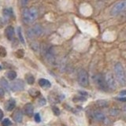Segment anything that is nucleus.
<instances>
[{"label": "nucleus", "mask_w": 126, "mask_h": 126, "mask_svg": "<svg viewBox=\"0 0 126 126\" xmlns=\"http://www.w3.org/2000/svg\"><path fill=\"white\" fill-rule=\"evenodd\" d=\"M119 110L117 109H112L110 110V114H112V115H117V114H119Z\"/></svg>", "instance_id": "obj_29"}, {"label": "nucleus", "mask_w": 126, "mask_h": 126, "mask_svg": "<svg viewBox=\"0 0 126 126\" xmlns=\"http://www.w3.org/2000/svg\"><path fill=\"white\" fill-rule=\"evenodd\" d=\"M0 84H1L2 88L5 91H10V84H8V81L4 77L1 78V80H0Z\"/></svg>", "instance_id": "obj_16"}, {"label": "nucleus", "mask_w": 126, "mask_h": 126, "mask_svg": "<svg viewBox=\"0 0 126 126\" xmlns=\"http://www.w3.org/2000/svg\"><path fill=\"white\" fill-rule=\"evenodd\" d=\"M25 80L28 84L30 85L33 84L35 83V77H33V75H32L31 73H28L25 75Z\"/></svg>", "instance_id": "obj_19"}, {"label": "nucleus", "mask_w": 126, "mask_h": 126, "mask_svg": "<svg viewBox=\"0 0 126 126\" xmlns=\"http://www.w3.org/2000/svg\"><path fill=\"white\" fill-rule=\"evenodd\" d=\"M62 126H65V125H62Z\"/></svg>", "instance_id": "obj_38"}, {"label": "nucleus", "mask_w": 126, "mask_h": 126, "mask_svg": "<svg viewBox=\"0 0 126 126\" xmlns=\"http://www.w3.org/2000/svg\"><path fill=\"white\" fill-rule=\"evenodd\" d=\"M52 110H53V113L55 114L56 116L60 115V110H59L57 106H53L52 107Z\"/></svg>", "instance_id": "obj_26"}, {"label": "nucleus", "mask_w": 126, "mask_h": 126, "mask_svg": "<svg viewBox=\"0 0 126 126\" xmlns=\"http://www.w3.org/2000/svg\"><path fill=\"white\" fill-rule=\"evenodd\" d=\"M23 21L25 24H32L38 17V10L36 8L31 7L29 9H25L22 14Z\"/></svg>", "instance_id": "obj_2"}, {"label": "nucleus", "mask_w": 126, "mask_h": 126, "mask_svg": "<svg viewBox=\"0 0 126 126\" xmlns=\"http://www.w3.org/2000/svg\"><path fill=\"white\" fill-rule=\"evenodd\" d=\"M105 80L106 85L108 87V89L114 91L117 88V83H116V78L114 77L113 74L110 72L106 73L105 75Z\"/></svg>", "instance_id": "obj_7"}, {"label": "nucleus", "mask_w": 126, "mask_h": 126, "mask_svg": "<svg viewBox=\"0 0 126 126\" xmlns=\"http://www.w3.org/2000/svg\"><path fill=\"white\" fill-rule=\"evenodd\" d=\"M39 84L40 87H42V88H50V87L51 86L50 82L48 80H47V79H44V78L39 79Z\"/></svg>", "instance_id": "obj_15"}, {"label": "nucleus", "mask_w": 126, "mask_h": 126, "mask_svg": "<svg viewBox=\"0 0 126 126\" xmlns=\"http://www.w3.org/2000/svg\"><path fill=\"white\" fill-rule=\"evenodd\" d=\"M6 77L7 78L10 80H14L17 77V73L14 70H10L6 73Z\"/></svg>", "instance_id": "obj_18"}, {"label": "nucleus", "mask_w": 126, "mask_h": 126, "mask_svg": "<svg viewBox=\"0 0 126 126\" xmlns=\"http://www.w3.org/2000/svg\"><path fill=\"white\" fill-rule=\"evenodd\" d=\"M120 94L121 95H126V90L121 91V92H120Z\"/></svg>", "instance_id": "obj_35"}, {"label": "nucleus", "mask_w": 126, "mask_h": 126, "mask_svg": "<svg viewBox=\"0 0 126 126\" xmlns=\"http://www.w3.org/2000/svg\"><path fill=\"white\" fill-rule=\"evenodd\" d=\"M13 118L16 122L21 123L23 120V113L21 110H17L14 114H13Z\"/></svg>", "instance_id": "obj_14"}, {"label": "nucleus", "mask_w": 126, "mask_h": 126, "mask_svg": "<svg viewBox=\"0 0 126 126\" xmlns=\"http://www.w3.org/2000/svg\"><path fill=\"white\" fill-rule=\"evenodd\" d=\"M43 27L40 25L37 24V25H35L33 27H32L31 29L28 30L27 35H28V37L32 39L40 36L43 34Z\"/></svg>", "instance_id": "obj_4"}, {"label": "nucleus", "mask_w": 126, "mask_h": 126, "mask_svg": "<svg viewBox=\"0 0 126 126\" xmlns=\"http://www.w3.org/2000/svg\"><path fill=\"white\" fill-rule=\"evenodd\" d=\"M29 92L30 94V95L32 96V97H37V96L39 95V91H37L36 89H35V88H31L29 91Z\"/></svg>", "instance_id": "obj_21"}, {"label": "nucleus", "mask_w": 126, "mask_h": 126, "mask_svg": "<svg viewBox=\"0 0 126 126\" xmlns=\"http://www.w3.org/2000/svg\"><path fill=\"white\" fill-rule=\"evenodd\" d=\"M94 83H95V84L98 87V89L104 91V92L108 90V87L106 85L105 77L102 74L98 73V74L95 75L94 77Z\"/></svg>", "instance_id": "obj_6"}, {"label": "nucleus", "mask_w": 126, "mask_h": 126, "mask_svg": "<svg viewBox=\"0 0 126 126\" xmlns=\"http://www.w3.org/2000/svg\"><path fill=\"white\" fill-rule=\"evenodd\" d=\"M31 47H32V49L34 50L35 51H38L39 48V44L37 43H33L31 45Z\"/></svg>", "instance_id": "obj_28"}, {"label": "nucleus", "mask_w": 126, "mask_h": 126, "mask_svg": "<svg viewBox=\"0 0 126 126\" xmlns=\"http://www.w3.org/2000/svg\"><path fill=\"white\" fill-rule=\"evenodd\" d=\"M16 56H17V58H22L24 57V55H25V51H24L23 49H19L17 50V51H16Z\"/></svg>", "instance_id": "obj_23"}, {"label": "nucleus", "mask_w": 126, "mask_h": 126, "mask_svg": "<svg viewBox=\"0 0 126 126\" xmlns=\"http://www.w3.org/2000/svg\"><path fill=\"white\" fill-rule=\"evenodd\" d=\"M28 2H29V0H21V3L22 6H27Z\"/></svg>", "instance_id": "obj_31"}, {"label": "nucleus", "mask_w": 126, "mask_h": 126, "mask_svg": "<svg viewBox=\"0 0 126 126\" xmlns=\"http://www.w3.org/2000/svg\"><path fill=\"white\" fill-rule=\"evenodd\" d=\"M93 117L94 120H96L97 121H103L106 119V117L103 113L100 111H98V110H95V111L93 112Z\"/></svg>", "instance_id": "obj_12"}, {"label": "nucleus", "mask_w": 126, "mask_h": 126, "mask_svg": "<svg viewBox=\"0 0 126 126\" xmlns=\"http://www.w3.org/2000/svg\"><path fill=\"white\" fill-rule=\"evenodd\" d=\"M10 90L13 92H20L25 88V83L22 80H16L10 84Z\"/></svg>", "instance_id": "obj_8"}, {"label": "nucleus", "mask_w": 126, "mask_h": 126, "mask_svg": "<svg viewBox=\"0 0 126 126\" xmlns=\"http://www.w3.org/2000/svg\"><path fill=\"white\" fill-rule=\"evenodd\" d=\"M2 124L4 126H10L12 125V122L10 119H8V118H5L3 121H2Z\"/></svg>", "instance_id": "obj_25"}, {"label": "nucleus", "mask_w": 126, "mask_h": 126, "mask_svg": "<svg viewBox=\"0 0 126 126\" xmlns=\"http://www.w3.org/2000/svg\"><path fill=\"white\" fill-rule=\"evenodd\" d=\"M23 111L25 113L26 115L29 116V117H32L33 114V112H34V107H33V105L32 103H26L25 105L23 108Z\"/></svg>", "instance_id": "obj_9"}, {"label": "nucleus", "mask_w": 126, "mask_h": 126, "mask_svg": "<svg viewBox=\"0 0 126 126\" xmlns=\"http://www.w3.org/2000/svg\"><path fill=\"white\" fill-rule=\"evenodd\" d=\"M34 120H35V122H37V123H39V122L41 121L40 114H39V113H35V116H34Z\"/></svg>", "instance_id": "obj_27"}, {"label": "nucleus", "mask_w": 126, "mask_h": 126, "mask_svg": "<svg viewBox=\"0 0 126 126\" xmlns=\"http://www.w3.org/2000/svg\"><path fill=\"white\" fill-rule=\"evenodd\" d=\"M39 105H40V106H43L46 103V101H45L44 98H41V99H39Z\"/></svg>", "instance_id": "obj_32"}, {"label": "nucleus", "mask_w": 126, "mask_h": 126, "mask_svg": "<svg viewBox=\"0 0 126 126\" xmlns=\"http://www.w3.org/2000/svg\"><path fill=\"white\" fill-rule=\"evenodd\" d=\"M95 104L99 108H105V107H107L109 103L106 100H103V99H99V100H97L95 102Z\"/></svg>", "instance_id": "obj_17"}, {"label": "nucleus", "mask_w": 126, "mask_h": 126, "mask_svg": "<svg viewBox=\"0 0 126 126\" xmlns=\"http://www.w3.org/2000/svg\"><path fill=\"white\" fill-rule=\"evenodd\" d=\"M16 106V101L14 99V98H10L9 99L6 103L5 108L7 111H12Z\"/></svg>", "instance_id": "obj_13"}, {"label": "nucleus", "mask_w": 126, "mask_h": 126, "mask_svg": "<svg viewBox=\"0 0 126 126\" xmlns=\"http://www.w3.org/2000/svg\"><path fill=\"white\" fill-rule=\"evenodd\" d=\"M77 80L78 83L80 86L84 87H88L89 85V78H88V72L85 69H80L78 72L77 75Z\"/></svg>", "instance_id": "obj_5"}, {"label": "nucleus", "mask_w": 126, "mask_h": 126, "mask_svg": "<svg viewBox=\"0 0 126 126\" xmlns=\"http://www.w3.org/2000/svg\"><path fill=\"white\" fill-rule=\"evenodd\" d=\"M5 35L9 40H12L14 35V29L13 26H8L5 29Z\"/></svg>", "instance_id": "obj_10"}, {"label": "nucleus", "mask_w": 126, "mask_h": 126, "mask_svg": "<svg viewBox=\"0 0 126 126\" xmlns=\"http://www.w3.org/2000/svg\"><path fill=\"white\" fill-rule=\"evenodd\" d=\"M2 69V66L1 65H0V70H1Z\"/></svg>", "instance_id": "obj_37"}, {"label": "nucleus", "mask_w": 126, "mask_h": 126, "mask_svg": "<svg viewBox=\"0 0 126 126\" xmlns=\"http://www.w3.org/2000/svg\"><path fill=\"white\" fill-rule=\"evenodd\" d=\"M3 116H4V113L2 112V110L0 109V121H1L3 119Z\"/></svg>", "instance_id": "obj_33"}, {"label": "nucleus", "mask_w": 126, "mask_h": 126, "mask_svg": "<svg viewBox=\"0 0 126 126\" xmlns=\"http://www.w3.org/2000/svg\"><path fill=\"white\" fill-rule=\"evenodd\" d=\"M3 126H4V125H3Z\"/></svg>", "instance_id": "obj_39"}, {"label": "nucleus", "mask_w": 126, "mask_h": 126, "mask_svg": "<svg viewBox=\"0 0 126 126\" xmlns=\"http://www.w3.org/2000/svg\"><path fill=\"white\" fill-rule=\"evenodd\" d=\"M4 95H5V90L1 87L0 88V97H3Z\"/></svg>", "instance_id": "obj_30"}, {"label": "nucleus", "mask_w": 126, "mask_h": 126, "mask_svg": "<svg viewBox=\"0 0 126 126\" xmlns=\"http://www.w3.org/2000/svg\"><path fill=\"white\" fill-rule=\"evenodd\" d=\"M46 58H47V62H48L49 63H50V64H54V63L55 56H54V52H53L51 49H50V50H48L47 51Z\"/></svg>", "instance_id": "obj_11"}, {"label": "nucleus", "mask_w": 126, "mask_h": 126, "mask_svg": "<svg viewBox=\"0 0 126 126\" xmlns=\"http://www.w3.org/2000/svg\"><path fill=\"white\" fill-rule=\"evenodd\" d=\"M117 99L118 101H121V102H126V97H123V98H117Z\"/></svg>", "instance_id": "obj_34"}, {"label": "nucleus", "mask_w": 126, "mask_h": 126, "mask_svg": "<svg viewBox=\"0 0 126 126\" xmlns=\"http://www.w3.org/2000/svg\"><path fill=\"white\" fill-rule=\"evenodd\" d=\"M124 110L126 112V106H124Z\"/></svg>", "instance_id": "obj_36"}, {"label": "nucleus", "mask_w": 126, "mask_h": 126, "mask_svg": "<svg viewBox=\"0 0 126 126\" xmlns=\"http://www.w3.org/2000/svg\"><path fill=\"white\" fill-rule=\"evenodd\" d=\"M6 56V50L4 47L0 46V57L4 58Z\"/></svg>", "instance_id": "obj_24"}, {"label": "nucleus", "mask_w": 126, "mask_h": 126, "mask_svg": "<svg viewBox=\"0 0 126 126\" xmlns=\"http://www.w3.org/2000/svg\"><path fill=\"white\" fill-rule=\"evenodd\" d=\"M114 74H115V78L121 86H125L126 84V75L124 69L123 65L121 63L117 62L114 65Z\"/></svg>", "instance_id": "obj_1"}, {"label": "nucleus", "mask_w": 126, "mask_h": 126, "mask_svg": "<svg viewBox=\"0 0 126 126\" xmlns=\"http://www.w3.org/2000/svg\"><path fill=\"white\" fill-rule=\"evenodd\" d=\"M125 12H126V0H122L113 6L110 11V14L112 16H117Z\"/></svg>", "instance_id": "obj_3"}, {"label": "nucleus", "mask_w": 126, "mask_h": 126, "mask_svg": "<svg viewBox=\"0 0 126 126\" xmlns=\"http://www.w3.org/2000/svg\"><path fill=\"white\" fill-rule=\"evenodd\" d=\"M17 33H18V36H19V39L23 44L25 43V39L23 37V35H22V32H21V27H18L17 28Z\"/></svg>", "instance_id": "obj_22"}, {"label": "nucleus", "mask_w": 126, "mask_h": 126, "mask_svg": "<svg viewBox=\"0 0 126 126\" xmlns=\"http://www.w3.org/2000/svg\"><path fill=\"white\" fill-rule=\"evenodd\" d=\"M13 11H12L11 9H5L3 10V15H4V17H5L6 19H9L10 17H13Z\"/></svg>", "instance_id": "obj_20"}]
</instances>
